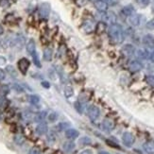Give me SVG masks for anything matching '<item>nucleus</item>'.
I'll use <instances>...</instances> for the list:
<instances>
[{
    "label": "nucleus",
    "instance_id": "nucleus-9",
    "mask_svg": "<svg viewBox=\"0 0 154 154\" xmlns=\"http://www.w3.org/2000/svg\"><path fill=\"white\" fill-rule=\"evenodd\" d=\"M121 51H122V54L125 57H131L132 55H134V53H135V47L132 45L128 44L123 46Z\"/></svg>",
    "mask_w": 154,
    "mask_h": 154
},
{
    "label": "nucleus",
    "instance_id": "nucleus-34",
    "mask_svg": "<svg viewBox=\"0 0 154 154\" xmlns=\"http://www.w3.org/2000/svg\"><path fill=\"white\" fill-rule=\"evenodd\" d=\"M10 6V0H0V8H8Z\"/></svg>",
    "mask_w": 154,
    "mask_h": 154
},
{
    "label": "nucleus",
    "instance_id": "nucleus-21",
    "mask_svg": "<svg viewBox=\"0 0 154 154\" xmlns=\"http://www.w3.org/2000/svg\"><path fill=\"white\" fill-rule=\"evenodd\" d=\"M106 22L111 23V24H114L116 22V15L112 12H106Z\"/></svg>",
    "mask_w": 154,
    "mask_h": 154
},
{
    "label": "nucleus",
    "instance_id": "nucleus-37",
    "mask_svg": "<svg viewBox=\"0 0 154 154\" xmlns=\"http://www.w3.org/2000/svg\"><path fill=\"white\" fill-rule=\"evenodd\" d=\"M146 80L149 85L154 86V76H148V77H146Z\"/></svg>",
    "mask_w": 154,
    "mask_h": 154
},
{
    "label": "nucleus",
    "instance_id": "nucleus-31",
    "mask_svg": "<svg viewBox=\"0 0 154 154\" xmlns=\"http://www.w3.org/2000/svg\"><path fill=\"white\" fill-rule=\"evenodd\" d=\"M136 2H137V4L140 7H142V8H145V7L149 5L150 0H136Z\"/></svg>",
    "mask_w": 154,
    "mask_h": 154
},
{
    "label": "nucleus",
    "instance_id": "nucleus-41",
    "mask_svg": "<svg viewBox=\"0 0 154 154\" xmlns=\"http://www.w3.org/2000/svg\"><path fill=\"white\" fill-rule=\"evenodd\" d=\"M47 139L49 141H51V142H54L55 141V139H56V137H55V134H54V132H50V133L47 135Z\"/></svg>",
    "mask_w": 154,
    "mask_h": 154
},
{
    "label": "nucleus",
    "instance_id": "nucleus-10",
    "mask_svg": "<svg viewBox=\"0 0 154 154\" xmlns=\"http://www.w3.org/2000/svg\"><path fill=\"white\" fill-rule=\"evenodd\" d=\"M129 23H130L132 27H138L141 23V16L139 14L133 13L132 15L129 16Z\"/></svg>",
    "mask_w": 154,
    "mask_h": 154
},
{
    "label": "nucleus",
    "instance_id": "nucleus-28",
    "mask_svg": "<svg viewBox=\"0 0 154 154\" xmlns=\"http://www.w3.org/2000/svg\"><path fill=\"white\" fill-rule=\"evenodd\" d=\"M105 28H106V24L104 22H99L96 28V30L98 31V33H102V32L105 30Z\"/></svg>",
    "mask_w": 154,
    "mask_h": 154
},
{
    "label": "nucleus",
    "instance_id": "nucleus-17",
    "mask_svg": "<svg viewBox=\"0 0 154 154\" xmlns=\"http://www.w3.org/2000/svg\"><path fill=\"white\" fill-rule=\"evenodd\" d=\"M75 148H76V144L73 141H67L65 143H63V149L64 152H67V153L72 152Z\"/></svg>",
    "mask_w": 154,
    "mask_h": 154
},
{
    "label": "nucleus",
    "instance_id": "nucleus-24",
    "mask_svg": "<svg viewBox=\"0 0 154 154\" xmlns=\"http://www.w3.org/2000/svg\"><path fill=\"white\" fill-rule=\"evenodd\" d=\"M13 140H14V143H15L16 145L22 146L25 143V137L23 135H21V134H17V135L14 136Z\"/></svg>",
    "mask_w": 154,
    "mask_h": 154
},
{
    "label": "nucleus",
    "instance_id": "nucleus-11",
    "mask_svg": "<svg viewBox=\"0 0 154 154\" xmlns=\"http://www.w3.org/2000/svg\"><path fill=\"white\" fill-rule=\"evenodd\" d=\"M95 7L98 12H107L109 8V5L104 1V0H98L95 2Z\"/></svg>",
    "mask_w": 154,
    "mask_h": 154
},
{
    "label": "nucleus",
    "instance_id": "nucleus-14",
    "mask_svg": "<svg viewBox=\"0 0 154 154\" xmlns=\"http://www.w3.org/2000/svg\"><path fill=\"white\" fill-rule=\"evenodd\" d=\"M48 131V126L45 122H40L36 127V132L39 135H44Z\"/></svg>",
    "mask_w": 154,
    "mask_h": 154
},
{
    "label": "nucleus",
    "instance_id": "nucleus-19",
    "mask_svg": "<svg viewBox=\"0 0 154 154\" xmlns=\"http://www.w3.org/2000/svg\"><path fill=\"white\" fill-rule=\"evenodd\" d=\"M43 57H44V60L45 62H50L52 60L53 57V50L51 47H46L44 50V54H43Z\"/></svg>",
    "mask_w": 154,
    "mask_h": 154
},
{
    "label": "nucleus",
    "instance_id": "nucleus-22",
    "mask_svg": "<svg viewBox=\"0 0 154 154\" xmlns=\"http://www.w3.org/2000/svg\"><path fill=\"white\" fill-rule=\"evenodd\" d=\"M6 72L9 73L10 76L12 77V78H16V77H17V72H16L15 68H14L12 65H7V67H6Z\"/></svg>",
    "mask_w": 154,
    "mask_h": 154
},
{
    "label": "nucleus",
    "instance_id": "nucleus-4",
    "mask_svg": "<svg viewBox=\"0 0 154 154\" xmlns=\"http://www.w3.org/2000/svg\"><path fill=\"white\" fill-rule=\"evenodd\" d=\"M122 142L126 146L131 148V146H132V145H133L134 142H135L134 135L132 134L131 132H129V131L124 132L123 135H122Z\"/></svg>",
    "mask_w": 154,
    "mask_h": 154
},
{
    "label": "nucleus",
    "instance_id": "nucleus-6",
    "mask_svg": "<svg viewBox=\"0 0 154 154\" xmlns=\"http://www.w3.org/2000/svg\"><path fill=\"white\" fill-rule=\"evenodd\" d=\"M114 127H116L114 122L112 119H110V118H105V119L103 120L102 123H101L102 130L104 131H106V132H111L114 129Z\"/></svg>",
    "mask_w": 154,
    "mask_h": 154
},
{
    "label": "nucleus",
    "instance_id": "nucleus-25",
    "mask_svg": "<svg viewBox=\"0 0 154 154\" xmlns=\"http://www.w3.org/2000/svg\"><path fill=\"white\" fill-rule=\"evenodd\" d=\"M137 55L139 58H141V59H148V57H149V52H148L146 50H144V49H140V50H138L137 51Z\"/></svg>",
    "mask_w": 154,
    "mask_h": 154
},
{
    "label": "nucleus",
    "instance_id": "nucleus-30",
    "mask_svg": "<svg viewBox=\"0 0 154 154\" xmlns=\"http://www.w3.org/2000/svg\"><path fill=\"white\" fill-rule=\"evenodd\" d=\"M32 58H33V63L34 64L36 65L37 67L39 68H41V62H40V60H39V57H38V54H37V52H35L33 55H32Z\"/></svg>",
    "mask_w": 154,
    "mask_h": 154
},
{
    "label": "nucleus",
    "instance_id": "nucleus-45",
    "mask_svg": "<svg viewBox=\"0 0 154 154\" xmlns=\"http://www.w3.org/2000/svg\"><path fill=\"white\" fill-rule=\"evenodd\" d=\"M42 86L43 87H45V89H48L49 87H50V83L48 81H42Z\"/></svg>",
    "mask_w": 154,
    "mask_h": 154
},
{
    "label": "nucleus",
    "instance_id": "nucleus-38",
    "mask_svg": "<svg viewBox=\"0 0 154 154\" xmlns=\"http://www.w3.org/2000/svg\"><path fill=\"white\" fill-rule=\"evenodd\" d=\"M28 154H40V149L38 148H31L28 151Z\"/></svg>",
    "mask_w": 154,
    "mask_h": 154
},
{
    "label": "nucleus",
    "instance_id": "nucleus-18",
    "mask_svg": "<svg viewBox=\"0 0 154 154\" xmlns=\"http://www.w3.org/2000/svg\"><path fill=\"white\" fill-rule=\"evenodd\" d=\"M135 12V10H134V7L132 5H128V6H125L124 8L121 10V13L123 14L124 16L129 17L132 15Z\"/></svg>",
    "mask_w": 154,
    "mask_h": 154
},
{
    "label": "nucleus",
    "instance_id": "nucleus-2",
    "mask_svg": "<svg viewBox=\"0 0 154 154\" xmlns=\"http://www.w3.org/2000/svg\"><path fill=\"white\" fill-rule=\"evenodd\" d=\"M50 12H51V6L48 2L42 3L40 8H39V15L42 19H47L49 17Z\"/></svg>",
    "mask_w": 154,
    "mask_h": 154
},
{
    "label": "nucleus",
    "instance_id": "nucleus-46",
    "mask_svg": "<svg viewBox=\"0 0 154 154\" xmlns=\"http://www.w3.org/2000/svg\"><path fill=\"white\" fill-rule=\"evenodd\" d=\"M148 60H150L152 63H154V50H153L152 52H149V57H148Z\"/></svg>",
    "mask_w": 154,
    "mask_h": 154
},
{
    "label": "nucleus",
    "instance_id": "nucleus-33",
    "mask_svg": "<svg viewBox=\"0 0 154 154\" xmlns=\"http://www.w3.org/2000/svg\"><path fill=\"white\" fill-rule=\"evenodd\" d=\"M10 92V88L7 86V85H4V86H1L0 87V94L2 96H6L8 95Z\"/></svg>",
    "mask_w": 154,
    "mask_h": 154
},
{
    "label": "nucleus",
    "instance_id": "nucleus-12",
    "mask_svg": "<svg viewBox=\"0 0 154 154\" xmlns=\"http://www.w3.org/2000/svg\"><path fill=\"white\" fill-rule=\"evenodd\" d=\"M78 135H80V132H78L76 129H70L69 128L65 131L66 138L70 139V140H75V139L78 137Z\"/></svg>",
    "mask_w": 154,
    "mask_h": 154
},
{
    "label": "nucleus",
    "instance_id": "nucleus-27",
    "mask_svg": "<svg viewBox=\"0 0 154 154\" xmlns=\"http://www.w3.org/2000/svg\"><path fill=\"white\" fill-rule=\"evenodd\" d=\"M92 143V140L90 137H88V136H83V137H81L80 139V144L82 146H86V145H90Z\"/></svg>",
    "mask_w": 154,
    "mask_h": 154
},
{
    "label": "nucleus",
    "instance_id": "nucleus-15",
    "mask_svg": "<svg viewBox=\"0 0 154 154\" xmlns=\"http://www.w3.org/2000/svg\"><path fill=\"white\" fill-rule=\"evenodd\" d=\"M27 52L31 56L36 52V44H35V41L33 39H30L27 43Z\"/></svg>",
    "mask_w": 154,
    "mask_h": 154
},
{
    "label": "nucleus",
    "instance_id": "nucleus-20",
    "mask_svg": "<svg viewBox=\"0 0 154 154\" xmlns=\"http://www.w3.org/2000/svg\"><path fill=\"white\" fill-rule=\"evenodd\" d=\"M46 116H47V113L45 112V111H42V112L36 113L33 117V120L35 121V122H43V121L45 120V118L46 117Z\"/></svg>",
    "mask_w": 154,
    "mask_h": 154
},
{
    "label": "nucleus",
    "instance_id": "nucleus-13",
    "mask_svg": "<svg viewBox=\"0 0 154 154\" xmlns=\"http://www.w3.org/2000/svg\"><path fill=\"white\" fill-rule=\"evenodd\" d=\"M82 30H83L86 33H91L95 30V24L93 21L87 20L82 24Z\"/></svg>",
    "mask_w": 154,
    "mask_h": 154
},
{
    "label": "nucleus",
    "instance_id": "nucleus-39",
    "mask_svg": "<svg viewBox=\"0 0 154 154\" xmlns=\"http://www.w3.org/2000/svg\"><path fill=\"white\" fill-rule=\"evenodd\" d=\"M12 87H13V89H14V90H15L16 92H23V91H24V89L22 88V86H20L19 84L14 83V84L12 85Z\"/></svg>",
    "mask_w": 154,
    "mask_h": 154
},
{
    "label": "nucleus",
    "instance_id": "nucleus-29",
    "mask_svg": "<svg viewBox=\"0 0 154 154\" xmlns=\"http://www.w3.org/2000/svg\"><path fill=\"white\" fill-rule=\"evenodd\" d=\"M69 127H70V124L67 122H60L58 124V126H57V128H58L60 131H66L67 129H69Z\"/></svg>",
    "mask_w": 154,
    "mask_h": 154
},
{
    "label": "nucleus",
    "instance_id": "nucleus-50",
    "mask_svg": "<svg viewBox=\"0 0 154 154\" xmlns=\"http://www.w3.org/2000/svg\"><path fill=\"white\" fill-rule=\"evenodd\" d=\"M96 1H98V0H94V2H96Z\"/></svg>",
    "mask_w": 154,
    "mask_h": 154
},
{
    "label": "nucleus",
    "instance_id": "nucleus-16",
    "mask_svg": "<svg viewBox=\"0 0 154 154\" xmlns=\"http://www.w3.org/2000/svg\"><path fill=\"white\" fill-rule=\"evenodd\" d=\"M143 149L146 154H154V141H148L143 145Z\"/></svg>",
    "mask_w": 154,
    "mask_h": 154
},
{
    "label": "nucleus",
    "instance_id": "nucleus-7",
    "mask_svg": "<svg viewBox=\"0 0 154 154\" xmlns=\"http://www.w3.org/2000/svg\"><path fill=\"white\" fill-rule=\"evenodd\" d=\"M142 68H143V64L141 62H139L138 60H133L129 63V70H130L131 73L139 72L140 70H142Z\"/></svg>",
    "mask_w": 154,
    "mask_h": 154
},
{
    "label": "nucleus",
    "instance_id": "nucleus-26",
    "mask_svg": "<svg viewBox=\"0 0 154 154\" xmlns=\"http://www.w3.org/2000/svg\"><path fill=\"white\" fill-rule=\"evenodd\" d=\"M28 100H30V102L31 104L36 105L39 103V101H40V98H39V96L37 95H31L30 96V98H28Z\"/></svg>",
    "mask_w": 154,
    "mask_h": 154
},
{
    "label": "nucleus",
    "instance_id": "nucleus-43",
    "mask_svg": "<svg viewBox=\"0 0 154 154\" xmlns=\"http://www.w3.org/2000/svg\"><path fill=\"white\" fill-rule=\"evenodd\" d=\"M106 142H107V144H108L109 146H113V148H119V146L116 145V143H113L112 141H110V140H106Z\"/></svg>",
    "mask_w": 154,
    "mask_h": 154
},
{
    "label": "nucleus",
    "instance_id": "nucleus-8",
    "mask_svg": "<svg viewBox=\"0 0 154 154\" xmlns=\"http://www.w3.org/2000/svg\"><path fill=\"white\" fill-rule=\"evenodd\" d=\"M143 45H144L146 48L154 49V37L151 34H146L143 37Z\"/></svg>",
    "mask_w": 154,
    "mask_h": 154
},
{
    "label": "nucleus",
    "instance_id": "nucleus-5",
    "mask_svg": "<svg viewBox=\"0 0 154 154\" xmlns=\"http://www.w3.org/2000/svg\"><path fill=\"white\" fill-rule=\"evenodd\" d=\"M87 114L89 118L92 120V121H96L100 116V110L98 106H95V105H92L88 108L87 110Z\"/></svg>",
    "mask_w": 154,
    "mask_h": 154
},
{
    "label": "nucleus",
    "instance_id": "nucleus-23",
    "mask_svg": "<svg viewBox=\"0 0 154 154\" xmlns=\"http://www.w3.org/2000/svg\"><path fill=\"white\" fill-rule=\"evenodd\" d=\"M63 94H64V96H65V98H71V96L74 95V89H73V87L65 86V87H64V90H63Z\"/></svg>",
    "mask_w": 154,
    "mask_h": 154
},
{
    "label": "nucleus",
    "instance_id": "nucleus-35",
    "mask_svg": "<svg viewBox=\"0 0 154 154\" xmlns=\"http://www.w3.org/2000/svg\"><path fill=\"white\" fill-rule=\"evenodd\" d=\"M57 118H58V114H57L56 113H49V116H48V120L50 121V122H55V121L57 120Z\"/></svg>",
    "mask_w": 154,
    "mask_h": 154
},
{
    "label": "nucleus",
    "instance_id": "nucleus-42",
    "mask_svg": "<svg viewBox=\"0 0 154 154\" xmlns=\"http://www.w3.org/2000/svg\"><path fill=\"white\" fill-rule=\"evenodd\" d=\"M5 77H6V73H5V71L3 70V69H1V68H0V81L4 80Z\"/></svg>",
    "mask_w": 154,
    "mask_h": 154
},
{
    "label": "nucleus",
    "instance_id": "nucleus-47",
    "mask_svg": "<svg viewBox=\"0 0 154 154\" xmlns=\"http://www.w3.org/2000/svg\"><path fill=\"white\" fill-rule=\"evenodd\" d=\"M80 154H93V151L91 149H85L83 151H81Z\"/></svg>",
    "mask_w": 154,
    "mask_h": 154
},
{
    "label": "nucleus",
    "instance_id": "nucleus-1",
    "mask_svg": "<svg viewBox=\"0 0 154 154\" xmlns=\"http://www.w3.org/2000/svg\"><path fill=\"white\" fill-rule=\"evenodd\" d=\"M108 35L110 41L114 45H119L123 43L125 39V33L122 27L119 24H111L108 30Z\"/></svg>",
    "mask_w": 154,
    "mask_h": 154
},
{
    "label": "nucleus",
    "instance_id": "nucleus-32",
    "mask_svg": "<svg viewBox=\"0 0 154 154\" xmlns=\"http://www.w3.org/2000/svg\"><path fill=\"white\" fill-rule=\"evenodd\" d=\"M74 107H75V109H76V111H77L78 113H82V111H83V109H82L81 102H80V101L75 102Z\"/></svg>",
    "mask_w": 154,
    "mask_h": 154
},
{
    "label": "nucleus",
    "instance_id": "nucleus-3",
    "mask_svg": "<svg viewBox=\"0 0 154 154\" xmlns=\"http://www.w3.org/2000/svg\"><path fill=\"white\" fill-rule=\"evenodd\" d=\"M17 66H18V69L21 73H22L23 75H26L28 73V68H30V62L27 58H22L18 60Z\"/></svg>",
    "mask_w": 154,
    "mask_h": 154
},
{
    "label": "nucleus",
    "instance_id": "nucleus-44",
    "mask_svg": "<svg viewBox=\"0 0 154 154\" xmlns=\"http://www.w3.org/2000/svg\"><path fill=\"white\" fill-rule=\"evenodd\" d=\"M6 63H7V60H6L5 57L0 56V66H1V65H5Z\"/></svg>",
    "mask_w": 154,
    "mask_h": 154
},
{
    "label": "nucleus",
    "instance_id": "nucleus-36",
    "mask_svg": "<svg viewBox=\"0 0 154 154\" xmlns=\"http://www.w3.org/2000/svg\"><path fill=\"white\" fill-rule=\"evenodd\" d=\"M146 27L148 30H154V18H152L151 20H149L148 23H146Z\"/></svg>",
    "mask_w": 154,
    "mask_h": 154
},
{
    "label": "nucleus",
    "instance_id": "nucleus-49",
    "mask_svg": "<svg viewBox=\"0 0 154 154\" xmlns=\"http://www.w3.org/2000/svg\"><path fill=\"white\" fill-rule=\"evenodd\" d=\"M98 154H110L108 151H104V150H102V151H99Z\"/></svg>",
    "mask_w": 154,
    "mask_h": 154
},
{
    "label": "nucleus",
    "instance_id": "nucleus-48",
    "mask_svg": "<svg viewBox=\"0 0 154 154\" xmlns=\"http://www.w3.org/2000/svg\"><path fill=\"white\" fill-rule=\"evenodd\" d=\"M3 32H4V28L1 26V24H0V35L3 34Z\"/></svg>",
    "mask_w": 154,
    "mask_h": 154
},
{
    "label": "nucleus",
    "instance_id": "nucleus-40",
    "mask_svg": "<svg viewBox=\"0 0 154 154\" xmlns=\"http://www.w3.org/2000/svg\"><path fill=\"white\" fill-rule=\"evenodd\" d=\"M7 105H8V101H7L5 98L0 99V107H1V108H5Z\"/></svg>",
    "mask_w": 154,
    "mask_h": 154
}]
</instances>
